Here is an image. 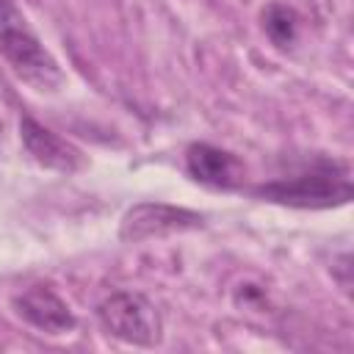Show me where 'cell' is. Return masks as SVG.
<instances>
[{"mask_svg":"<svg viewBox=\"0 0 354 354\" xmlns=\"http://www.w3.org/2000/svg\"><path fill=\"white\" fill-rule=\"evenodd\" d=\"M19 136H22V144L33 155L36 163H41L47 169H55V171H75L80 166V152L69 141H64L53 130L41 127L30 116H22Z\"/></svg>","mask_w":354,"mask_h":354,"instance_id":"cell-6","label":"cell"},{"mask_svg":"<svg viewBox=\"0 0 354 354\" xmlns=\"http://www.w3.org/2000/svg\"><path fill=\"white\" fill-rule=\"evenodd\" d=\"M252 194L290 207H335L351 199V177L346 166L332 160H318L301 174L257 185Z\"/></svg>","mask_w":354,"mask_h":354,"instance_id":"cell-1","label":"cell"},{"mask_svg":"<svg viewBox=\"0 0 354 354\" xmlns=\"http://www.w3.org/2000/svg\"><path fill=\"white\" fill-rule=\"evenodd\" d=\"M14 310L22 321H28L30 326L47 332V335H64L69 329H75V315L66 307V301L44 285H33L28 290H22L14 299Z\"/></svg>","mask_w":354,"mask_h":354,"instance_id":"cell-5","label":"cell"},{"mask_svg":"<svg viewBox=\"0 0 354 354\" xmlns=\"http://www.w3.org/2000/svg\"><path fill=\"white\" fill-rule=\"evenodd\" d=\"M0 55L8 61L17 77L36 91H55L64 83L55 58L19 19H8L0 25Z\"/></svg>","mask_w":354,"mask_h":354,"instance_id":"cell-3","label":"cell"},{"mask_svg":"<svg viewBox=\"0 0 354 354\" xmlns=\"http://www.w3.org/2000/svg\"><path fill=\"white\" fill-rule=\"evenodd\" d=\"M196 227H202V216L188 207H177V205H166V202H141L124 213L119 235H122V241L138 243V241L163 238L171 232L196 230Z\"/></svg>","mask_w":354,"mask_h":354,"instance_id":"cell-4","label":"cell"},{"mask_svg":"<svg viewBox=\"0 0 354 354\" xmlns=\"http://www.w3.org/2000/svg\"><path fill=\"white\" fill-rule=\"evenodd\" d=\"M97 318L102 329L130 346H158L163 337V318L158 307L136 290H119L100 301Z\"/></svg>","mask_w":354,"mask_h":354,"instance_id":"cell-2","label":"cell"},{"mask_svg":"<svg viewBox=\"0 0 354 354\" xmlns=\"http://www.w3.org/2000/svg\"><path fill=\"white\" fill-rule=\"evenodd\" d=\"M263 28L268 33V39L277 44V47H290L296 41V33H299V17L293 8L282 6V3H271L266 11H263Z\"/></svg>","mask_w":354,"mask_h":354,"instance_id":"cell-8","label":"cell"},{"mask_svg":"<svg viewBox=\"0 0 354 354\" xmlns=\"http://www.w3.org/2000/svg\"><path fill=\"white\" fill-rule=\"evenodd\" d=\"M185 166L194 180L213 185V188H232L243 177L241 160L210 144H191L185 152Z\"/></svg>","mask_w":354,"mask_h":354,"instance_id":"cell-7","label":"cell"}]
</instances>
